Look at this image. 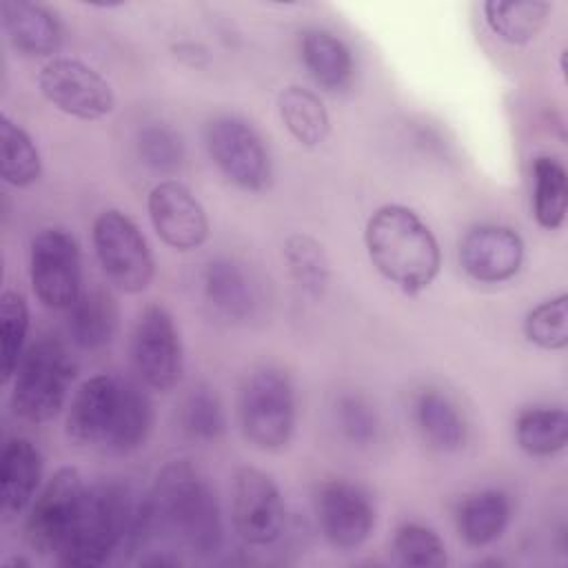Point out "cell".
I'll return each instance as SVG.
<instances>
[{"label": "cell", "mask_w": 568, "mask_h": 568, "mask_svg": "<svg viewBox=\"0 0 568 568\" xmlns=\"http://www.w3.org/2000/svg\"><path fill=\"white\" fill-rule=\"evenodd\" d=\"M155 541L200 557L220 550L222 513L215 490L186 459L164 464L151 490L140 497L126 550H142Z\"/></svg>", "instance_id": "obj_1"}, {"label": "cell", "mask_w": 568, "mask_h": 568, "mask_svg": "<svg viewBox=\"0 0 568 568\" xmlns=\"http://www.w3.org/2000/svg\"><path fill=\"white\" fill-rule=\"evenodd\" d=\"M153 428V404L133 382L93 375L71 397L64 433L71 444L129 455L144 446Z\"/></svg>", "instance_id": "obj_2"}, {"label": "cell", "mask_w": 568, "mask_h": 568, "mask_svg": "<svg viewBox=\"0 0 568 568\" xmlns=\"http://www.w3.org/2000/svg\"><path fill=\"white\" fill-rule=\"evenodd\" d=\"M364 244L373 266L406 295L428 288L442 268V251L428 224L404 204H384L366 222Z\"/></svg>", "instance_id": "obj_3"}, {"label": "cell", "mask_w": 568, "mask_h": 568, "mask_svg": "<svg viewBox=\"0 0 568 568\" xmlns=\"http://www.w3.org/2000/svg\"><path fill=\"white\" fill-rule=\"evenodd\" d=\"M140 497L122 481H98L87 486L75 528L58 552L69 568H98L118 550H126Z\"/></svg>", "instance_id": "obj_4"}, {"label": "cell", "mask_w": 568, "mask_h": 568, "mask_svg": "<svg viewBox=\"0 0 568 568\" xmlns=\"http://www.w3.org/2000/svg\"><path fill=\"white\" fill-rule=\"evenodd\" d=\"M75 373V359L60 339L40 337L27 346L13 375V415L29 424L53 419L67 402Z\"/></svg>", "instance_id": "obj_5"}, {"label": "cell", "mask_w": 568, "mask_h": 568, "mask_svg": "<svg viewBox=\"0 0 568 568\" xmlns=\"http://www.w3.org/2000/svg\"><path fill=\"white\" fill-rule=\"evenodd\" d=\"M237 415L244 437L260 450H282L295 430L297 408L291 377L277 366L251 371L240 388Z\"/></svg>", "instance_id": "obj_6"}, {"label": "cell", "mask_w": 568, "mask_h": 568, "mask_svg": "<svg viewBox=\"0 0 568 568\" xmlns=\"http://www.w3.org/2000/svg\"><path fill=\"white\" fill-rule=\"evenodd\" d=\"M93 248L106 280L122 293H142L153 275L155 262L146 237L122 211L106 209L93 222Z\"/></svg>", "instance_id": "obj_7"}, {"label": "cell", "mask_w": 568, "mask_h": 568, "mask_svg": "<svg viewBox=\"0 0 568 568\" xmlns=\"http://www.w3.org/2000/svg\"><path fill=\"white\" fill-rule=\"evenodd\" d=\"M87 484L71 466L58 468L44 484L24 521V539L38 555L58 557L75 528Z\"/></svg>", "instance_id": "obj_8"}, {"label": "cell", "mask_w": 568, "mask_h": 568, "mask_svg": "<svg viewBox=\"0 0 568 568\" xmlns=\"http://www.w3.org/2000/svg\"><path fill=\"white\" fill-rule=\"evenodd\" d=\"M206 149L222 175L244 191H262L271 180L268 151L257 131L237 115H215L206 124Z\"/></svg>", "instance_id": "obj_9"}, {"label": "cell", "mask_w": 568, "mask_h": 568, "mask_svg": "<svg viewBox=\"0 0 568 568\" xmlns=\"http://www.w3.org/2000/svg\"><path fill=\"white\" fill-rule=\"evenodd\" d=\"M29 275L36 297L55 311H69L80 297V248L64 229H42L31 240Z\"/></svg>", "instance_id": "obj_10"}, {"label": "cell", "mask_w": 568, "mask_h": 568, "mask_svg": "<svg viewBox=\"0 0 568 568\" xmlns=\"http://www.w3.org/2000/svg\"><path fill=\"white\" fill-rule=\"evenodd\" d=\"M131 357L140 379L160 393L178 386L184 373V348L173 315L162 304H149L135 324Z\"/></svg>", "instance_id": "obj_11"}, {"label": "cell", "mask_w": 568, "mask_h": 568, "mask_svg": "<svg viewBox=\"0 0 568 568\" xmlns=\"http://www.w3.org/2000/svg\"><path fill=\"white\" fill-rule=\"evenodd\" d=\"M38 87L55 109L80 120L104 118L115 106L111 84L75 58L49 60L38 73Z\"/></svg>", "instance_id": "obj_12"}, {"label": "cell", "mask_w": 568, "mask_h": 568, "mask_svg": "<svg viewBox=\"0 0 568 568\" xmlns=\"http://www.w3.org/2000/svg\"><path fill=\"white\" fill-rule=\"evenodd\" d=\"M233 528L248 546H268L282 530L286 508L277 484L260 468L244 466L233 481Z\"/></svg>", "instance_id": "obj_13"}, {"label": "cell", "mask_w": 568, "mask_h": 568, "mask_svg": "<svg viewBox=\"0 0 568 568\" xmlns=\"http://www.w3.org/2000/svg\"><path fill=\"white\" fill-rule=\"evenodd\" d=\"M315 515L326 541L339 550L362 546L375 526L371 497L346 479H328L315 488Z\"/></svg>", "instance_id": "obj_14"}, {"label": "cell", "mask_w": 568, "mask_h": 568, "mask_svg": "<svg viewBox=\"0 0 568 568\" xmlns=\"http://www.w3.org/2000/svg\"><path fill=\"white\" fill-rule=\"evenodd\" d=\"M146 211L158 237L175 251H193L209 237L202 202L178 180L158 182L149 191Z\"/></svg>", "instance_id": "obj_15"}, {"label": "cell", "mask_w": 568, "mask_h": 568, "mask_svg": "<svg viewBox=\"0 0 568 568\" xmlns=\"http://www.w3.org/2000/svg\"><path fill=\"white\" fill-rule=\"evenodd\" d=\"M524 262V240L497 224L470 229L459 242V264L477 282L499 284L515 277Z\"/></svg>", "instance_id": "obj_16"}, {"label": "cell", "mask_w": 568, "mask_h": 568, "mask_svg": "<svg viewBox=\"0 0 568 568\" xmlns=\"http://www.w3.org/2000/svg\"><path fill=\"white\" fill-rule=\"evenodd\" d=\"M0 13L7 38L18 53L47 58L62 47V24L47 7L29 0H2Z\"/></svg>", "instance_id": "obj_17"}, {"label": "cell", "mask_w": 568, "mask_h": 568, "mask_svg": "<svg viewBox=\"0 0 568 568\" xmlns=\"http://www.w3.org/2000/svg\"><path fill=\"white\" fill-rule=\"evenodd\" d=\"M40 479V450L24 437L9 439L0 457V510L4 519H16L31 506Z\"/></svg>", "instance_id": "obj_18"}, {"label": "cell", "mask_w": 568, "mask_h": 568, "mask_svg": "<svg viewBox=\"0 0 568 568\" xmlns=\"http://www.w3.org/2000/svg\"><path fill=\"white\" fill-rule=\"evenodd\" d=\"M204 297L217 315L244 322L257 306V291L248 271L229 257H215L204 268Z\"/></svg>", "instance_id": "obj_19"}, {"label": "cell", "mask_w": 568, "mask_h": 568, "mask_svg": "<svg viewBox=\"0 0 568 568\" xmlns=\"http://www.w3.org/2000/svg\"><path fill=\"white\" fill-rule=\"evenodd\" d=\"M118 324V302L102 288L80 293V297L69 308V335L71 342L82 351L104 348L115 337Z\"/></svg>", "instance_id": "obj_20"}, {"label": "cell", "mask_w": 568, "mask_h": 568, "mask_svg": "<svg viewBox=\"0 0 568 568\" xmlns=\"http://www.w3.org/2000/svg\"><path fill=\"white\" fill-rule=\"evenodd\" d=\"M302 60L313 78L326 91H344L353 80L351 49L331 31L308 29L302 33Z\"/></svg>", "instance_id": "obj_21"}, {"label": "cell", "mask_w": 568, "mask_h": 568, "mask_svg": "<svg viewBox=\"0 0 568 568\" xmlns=\"http://www.w3.org/2000/svg\"><path fill=\"white\" fill-rule=\"evenodd\" d=\"M510 521V499L506 493L488 488L468 495L455 513L459 537L475 548L497 541Z\"/></svg>", "instance_id": "obj_22"}, {"label": "cell", "mask_w": 568, "mask_h": 568, "mask_svg": "<svg viewBox=\"0 0 568 568\" xmlns=\"http://www.w3.org/2000/svg\"><path fill=\"white\" fill-rule=\"evenodd\" d=\"M277 109L284 126L302 146L313 149L326 140L331 118L320 95L311 89L297 84L282 89L277 95Z\"/></svg>", "instance_id": "obj_23"}, {"label": "cell", "mask_w": 568, "mask_h": 568, "mask_svg": "<svg viewBox=\"0 0 568 568\" xmlns=\"http://www.w3.org/2000/svg\"><path fill=\"white\" fill-rule=\"evenodd\" d=\"M550 4L544 0H486L484 18L488 29L506 44H528L541 31Z\"/></svg>", "instance_id": "obj_24"}, {"label": "cell", "mask_w": 568, "mask_h": 568, "mask_svg": "<svg viewBox=\"0 0 568 568\" xmlns=\"http://www.w3.org/2000/svg\"><path fill=\"white\" fill-rule=\"evenodd\" d=\"M415 422L428 446L442 453L459 450L466 444V424L457 406L439 390H424L415 402Z\"/></svg>", "instance_id": "obj_25"}, {"label": "cell", "mask_w": 568, "mask_h": 568, "mask_svg": "<svg viewBox=\"0 0 568 568\" xmlns=\"http://www.w3.org/2000/svg\"><path fill=\"white\" fill-rule=\"evenodd\" d=\"M568 211V173L550 155L532 162V213L541 229L555 231L564 224Z\"/></svg>", "instance_id": "obj_26"}, {"label": "cell", "mask_w": 568, "mask_h": 568, "mask_svg": "<svg viewBox=\"0 0 568 568\" xmlns=\"http://www.w3.org/2000/svg\"><path fill=\"white\" fill-rule=\"evenodd\" d=\"M0 171L7 184L24 189L38 182L42 158L33 138L7 113L0 115Z\"/></svg>", "instance_id": "obj_27"}, {"label": "cell", "mask_w": 568, "mask_h": 568, "mask_svg": "<svg viewBox=\"0 0 568 568\" xmlns=\"http://www.w3.org/2000/svg\"><path fill=\"white\" fill-rule=\"evenodd\" d=\"M519 448L532 457H550L568 444V415L564 408H528L515 422Z\"/></svg>", "instance_id": "obj_28"}, {"label": "cell", "mask_w": 568, "mask_h": 568, "mask_svg": "<svg viewBox=\"0 0 568 568\" xmlns=\"http://www.w3.org/2000/svg\"><path fill=\"white\" fill-rule=\"evenodd\" d=\"M282 253L295 284L311 297H322L331 277V264L324 246L306 233H291L284 240Z\"/></svg>", "instance_id": "obj_29"}, {"label": "cell", "mask_w": 568, "mask_h": 568, "mask_svg": "<svg viewBox=\"0 0 568 568\" xmlns=\"http://www.w3.org/2000/svg\"><path fill=\"white\" fill-rule=\"evenodd\" d=\"M29 331V306L27 300L16 291H4L0 295V371L2 382L16 375L18 362L24 353Z\"/></svg>", "instance_id": "obj_30"}, {"label": "cell", "mask_w": 568, "mask_h": 568, "mask_svg": "<svg viewBox=\"0 0 568 568\" xmlns=\"http://www.w3.org/2000/svg\"><path fill=\"white\" fill-rule=\"evenodd\" d=\"M182 430L195 442H215L226 426V415L220 395L211 386H195L182 402Z\"/></svg>", "instance_id": "obj_31"}, {"label": "cell", "mask_w": 568, "mask_h": 568, "mask_svg": "<svg viewBox=\"0 0 568 568\" xmlns=\"http://www.w3.org/2000/svg\"><path fill=\"white\" fill-rule=\"evenodd\" d=\"M524 335L544 351H561L568 346V295L561 293L530 308L524 320Z\"/></svg>", "instance_id": "obj_32"}, {"label": "cell", "mask_w": 568, "mask_h": 568, "mask_svg": "<svg viewBox=\"0 0 568 568\" xmlns=\"http://www.w3.org/2000/svg\"><path fill=\"white\" fill-rule=\"evenodd\" d=\"M393 550L402 566L444 568L448 561L446 546L439 539V535L428 526H422L415 521L397 528L393 537Z\"/></svg>", "instance_id": "obj_33"}, {"label": "cell", "mask_w": 568, "mask_h": 568, "mask_svg": "<svg viewBox=\"0 0 568 568\" xmlns=\"http://www.w3.org/2000/svg\"><path fill=\"white\" fill-rule=\"evenodd\" d=\"M140 160L158 173H175L184 162L182 135L166 122H146L138 131Z\"/></svg>", "instance_id": "obj_34"}, {"label": "cell", "mask_w": 568, "mask_h": 568, "mask_svg": "<svg viewBox=\"0 0 568 568\" xmlns=\"http://www.w3.org/2000/svg\"><path fill=\"white\" fill-rule=\"evenodd\" d=\"M337 426L344 437L357 446H366L377 439L379 417L375 408L359 395H342L335 406Z\"/></svg>", "instance_id": "obj_35"}, {"label": "cell", "mask_w": 568, "mask_h": 568, "mask_svg": "<svg viewBox=\"0 0 568 568\" xmlns=\"http://www.w3.org/2000/svg\"><path fill=\"white\" fill-rule=\"evenodd\" d=\"M171 53L191 69H202L211 62V51L195 40H178L171 44Z\"/></svg>", "instance_id": "obj_36"}]
</instances>
